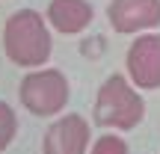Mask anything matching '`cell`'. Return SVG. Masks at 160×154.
Returning <instances> with one entry per match:
<instances>
[{
    "label": "cell",
    "instance_id": "1",
    "mask_svg": "<svg viewBox=\"0 0 160 154\" xmlns=\"http://www.w3.org/2000/svg\"><path fill=\"white\" fill-rule=\"evenodd\" d=\"M3 51L9 57V62L21 65V68H33V71L51 59L53 42H51V30H48V21L42 18V12L18 9L6 18Z\"/></svg>",
    "mask_w": 160,
    "mask_h": 154
},
{
    "label": "cell",
    "instance_id": "2",
    "mask_svg": "<svg viewBox=\"0 0 160 154\" xmlns=\"http://www.w3.org/2000/svg\"><path fill=\"white\" fill-rule=\"evenodd\" d=\"M92 119H95V125H101V127L133 131V127L145 119V101L131 86V80H128L125 74H110L101 86H98Z\"/></svg>",
    "mask_w": 160,
    "mask_h": 154
},
{
    "label": "cell",
    "instance_id": "3",
    "mask_svg": "<svg viewBox=\"0 0 160 154\" xmlns=\"http://www.w3.org/2000/svg\"><path fill=\"white\" fill-rule=\"evenodd\" d=\"M18 95L33 116H57L68 104L71 83L59 68H36L21 80Z\"/></svg>",
    "mask_w": 160,
    "mask_h": 154
},
{
    "label": "cell",
    "instance_id": "4",
    "mask_svg": "<svg viewBox=\"0 0 160 154\" xmlns=\"http://www.w3.org/2000/svg\"><path fill=\"white\" fill-rule=\"evenodd\" d=\"M133 89H160V33H139L125 53Z\"/></svg>",
    "mask_w": 160,
    "mask_h": 154
},
{
    "label": "cell",
    "instance_id": "5",
    "mask_svg": "<svg viewBox=\"0 0 160 154\" xmlns=\"http://www.w3.org/2000/svg\"><path fill=\"white\" fill-rule=\"evenodd\" d=\"M89 148V122L80 113H68L51 122L42 139V154H86Z\"/></svg>",
    "mask_w": 160,
    "mask_h": 154
},
{
    "label": "cell",
    "instance_id": "6",
    "mask_svg": "<svg viewBox=\"0 0 160 154\" xmlns=\"http://www.w3.org/2000/svg\"><path fill=\"white\" fill-rule=\"evenodd\" d=\"M107 21L116 33L160 27V0H113L107 6Z\"/></svg>",
    "mask_w": 160,
    "mask_h": 154
},
{
    "label": "cell",
    "instance_id": "7",
    "mask_svg": "<svg viewBox=\"0 0 160 154\" xmlns=\"http://www.w3.org/2000/svg\"><path fill=\"white\" fill-rule=\"evenodd\" d=\"M92 18H95V9L89 0H51L45 12V21L65 36L83 33L92 24Z\"/></svg>",
    "mask_w": 160,
    "mask_h": 154
},
{
    "label": "cell",
    "instance_id": "8",
    "mask_svg": "<svg viewBox=\"0 0 160 154\" xmlns=\"http://www.w3.org/2000/svg\"><path fill=\"white\" fill-rule=\"evenodd\" d=\"M15 133H18V116L12 110V104L0 101V151H6L12 145Z\"/></svg>",
    "mask_w": 160,
    "mask_h": 154
},
{
    "label": "cell",
    "instance_id": "9",
    "mask_svg": "<svg viewBox=\"0 0 160 154\" xmlns=\"http://www.w3.org/2000/svg\"><path fill=\"white\" fill-rule=\"evenodd\" d=\"M89 154H128V142L119 133H101V137L92 142Z\"/></svg>",
    "mask_w": 160,
    "mask_h": 154
}]
</instances>
